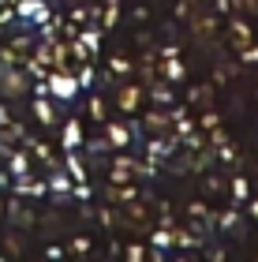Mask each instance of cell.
<instances>
[{"mask_svg":"<svg viewBox=\"0 0 258 262\" xmlns=\"http://www.w3.org/2000/svg\"><path fill=\"white\" fill-rule=\"evenodd\" d=\"M75 86H72V79H56V94H72Z\"/></svg>","mask_w":258,"mask_h":262,"instance_id":"obj_1","label":"cell"}]
</instances>
